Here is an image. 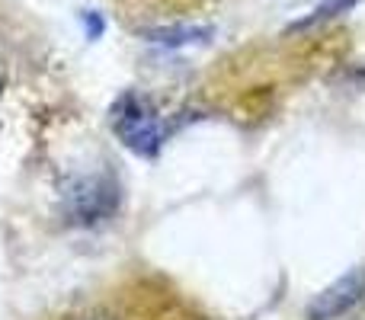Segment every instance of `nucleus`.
I'll return each instance as SVG.
<instances>
[{
  "label": "nucleus",
  "instance_id": "1",
  "mask_svg": "<svg viewBox=\"0 0 365 320\" xmlns=\"http://www.w3.org/2000/svg\"><path fill=\"white\" fill-rule=\"evenodd\" d=\"M113 128L122 138V145L138 158H154L167 141V125L158 115V109L145 96L135 93L119 96V103L113 106Z\"/></svg>",
  "mask_w": 365,
  "mask_h": 320
},
{
  "label": "nucleus",
  "instance_id": "2",
  "mask_svg": "<svg viewBox=\"0 0 365 320\" xmlns=\"http://www.w3.org/2000/svg\"><path fill=\"white\" fill-rule=\"evenodd\" d=\"M64 212L74 224H103L119 212V182L106 173L74 176L64 182Z\"/></svg>",
  "mask_w": 365,
  "mask_h": 320
},
{
  "label": "nucleus",
  "instance_id": "3",
  "mask_svg": "<svg viewBox=\"0 0 365 320\" xmlns=\"http://www.w3.org/2000/svg\"><path fill=\"white\" fill-rule=\"evenodd\" d=\"M362 298H365V266L346 272V276L336 279L330 289H324L321 295L311 301L308 320H334V317L346 314L349 308H356Z\"/></svg>",
  "mask_w": 365,
  "mask_h": 320
},
{
  "label": "nucleus",
  "instance_id": "4",
  "mask_svg": "<svg viewBox=\"0 0 365 320\" xmlns=\"http://www.w3.org/2000/svg\"><path fill=\"white\" fill-rule=\"evenodd\" d=\"M215 29L212 26H167V29H148L145 38L151 45H164V48H186V45H205L212 42Z\"/></svg>",
  "mask_w": 365,
  "mask_h": 320
},
{
  "label": "nucleus",
  "instance_id": "5",
  "mask_svg": "<svg viewBox=\"0 0 365 320\" xmlns=\"http://www.w3.org/2000/svg\"><path fill=\"white\" fill-rule=\"evenodd\" d=\"M356 0H330V4H324V6H317L314 10V16H308L302 26H308V23H317V19H330V16H336V13H343V10H349Z\"/></svg>",
  "mask_w": 365,
  "mask_h": 320
},
{
  "label": "nucleus",
  "instance_id": "6",
  "mask_svg": "<svg viewBox=\"0 0 365 320\" xmlns=\"http://www.w3.org/2000/svg\"><path fill=\"white\" fill-rule=\"evenodd\" d=\"M81 23H83L87 38H100L103 36V16L100 13H81Z\"/></svg>",
  "mask_w": 365,
  "mask_h": 320
}]
</instances>
